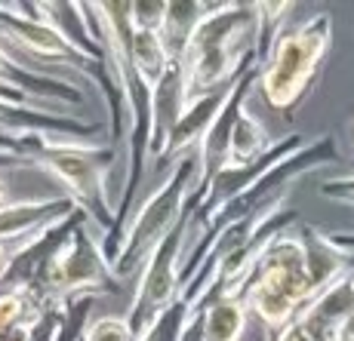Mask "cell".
I'll list each match as a JSON object with an SVG mask.
<instances>
[{"mask_svg":"<svg viewBox=\"0 0 354 341\" xmlns=\"http://www.w3.org/2000/svg\"><path fill=\"white\" fill-rule=\"evenodd\" d=\"M256 31V3H213V10L194 28L182 59L188 101L225 90L250 65H259Z\"/></svg>","mask_w":354,"mask_h":341,"instance_id":"1","label":"cell"},{"mask_svg":"<svg viewBox=\"0 0 354 341\" xmlns=\"http://www.w3.org/2000/svg\"><path fill=\"white\" fill-rule=\"evenodd\" d=\"M333 50V16L315 12L305 22L287 25L268 59L259 65V92L271 111L290 117L321 80Z\"/></svg>","mask_w":354,"mask_h":341,"instance_id":"2","label":"cell"},{"mask_svg":"<svg viewBox=\"0 0 354 341\" xmlns=\"http://www.w3.org/2000/svg\"><path fill=\"white\" fill-rule=\"evenodd\" d=\"M197 173H201L197 151L182 154L167 173V179L158 185V191H151L148 200L133 213L124 249H120V258L114 264V277L118 280H124L129 271L139 268V262H145L188 213L197 215V209L203 206V194L194 191Z\"/></svg>","mask_w":354,"mask_h":341,"instance_id":"3","label":"cell"},{"mask_svg":"<svg viewBox=\"0 0 354 341\" xmlns=\"http://www.w3.org/2000/svg\"><path fill=\"white\" fill-rule=\"evenodd\" d=\"M311 298H315V289H311V277L305 268V252L299 237H274L259 255L250 280L243 283L241 302L271 332H277L292 323Z\"/></svg>","mask_w":354,"mask_h":341,"instance_id":"4","label":"cell"},{"mask_svg":"<svg viewBox=\"0 0 354 341\" xmlns=\"http://www.w3.org/2000/svg\"><path fill=\"white\" fill-rule=\"evenodd\" d=\"M90 224L93 222H80L71 231V237L56 249V255L40 268L34 283L25 289L40 304H65L71 298H99L105 292H118L120 280L114 277L111 264L102 252V240L93 234Z\"/></svg>","mask_w":354,"mask_h":341,"instance_id":"5","label":"cell"},{"mask_svg":"<svg viewBox=\"0 0 354 341\" xmlns=\"http://www.w3.org/2000/svg\"><path fill=\"white\" fill-rule=\"evenodd\" d=\"M336 160H339L336 135L324 133V135H317V139H311L305 148H299V151H292L290 157H283L277 166H271L268 173H265L259 182H253V185L243 191L241 197H234V200L225 203L222 209L209 213L207 218H203L201 228H197L194 240L216 234V231L225 228V224H234V222H241V218H250L253 213H259V209L283 200V197H287V188L296 179H302L305 173H315V169L326 166V163H336Z\"/></svg>","mask_w":354,"mask_h":341,"instance_id":"6","label":"cell"},{"mask_svg":"<svg viewBox=\"0 0 354 341\" xmlns=\"http://www.w3.org/2000/svg\"><path fill=\"white\" fill-rule=\"evenodd\" d=\"M192 218H194V213H188L182 218L167 234V240L142 264L139 283H136L133 302H129V311H127V323L133 326L136 335H142V332L182 295V280H179L182 262L179 258H182V249H185L188 234H192Z\"/></svg>","mask_w":354,"mask_h":341,"instance_id":"7","label":"cell"},{"mask_svg":"<svg viewBox=\"0 0 354 341\" xmlns=\"http://www.w3.org/2000/svg\"><path fill=\"white\" fill-rule=\"evenodd\" d=\"M259 86V65H250L241 77L231 80V92L225 108L219 111V117L213 120V126L207 129V135L197 145V163H201V173H197V185L194 191L203 194L207 200V191L213 185V179L228 166V154H231V133H234V124L243 111H247V99Z\"/></svg>","mask_w":354,"mask_h":341,"instance_id":"8","label":"cell"},{"mask_svg":"<svg viewBox=\"0 0 354 341\" xmlns=\"http://www.w3.org/2000/svg\"><path fill=\"white\" fill-rule=\"evenodd\" d=\"M77 203L68 194L62 197H37V200H16L0 206V246L12 249L28 237L40 234L46 224L77 213Z\"/></svg>","mask_w":354,"mask_h":341,"instance_id":"9","label":"cell"},{"mask_svg":"<svg viewBox=\"0 0 354 341\" xmlns=\"http://www.w3.org/2000/svg\"><path fill=\"white\" fill-rule=\"evenodd\" d=\"M188 105V90H185V68L182 62H173L163 80L151 92V142H148V160L160 163L167 160L169 135L179 126L182 114Z\"/></svg>","mask_w":354,"mask_h":341,"instance_id":"10","label":"cell"},{"mask_svg":"<svg viewBox=\"0 0 354 341\" xmlns=\"http://www.w3.org/2000/svg\"><path fill=\"white\" fill-rule=\"evenodd\" d=\"M0 126L6 129H34L44 135H56V139H80V142H99L108 133L105 120L86 124V120H74L68 114H53L40 105H16L0 95Z\"/></svg>","mask_w":354,"mask_h":341,"instance_id":"11","label":"cell"},{"mask_svg":"<svg viewBox=\"0 0 354 341\" xmlns=\"http://www.w3.org/2000/svg\"><path fill=\"white\" fill-rule=\"evenodd\" d=\"M0 90H19L28 99H56L71 108L84 105V90L77 84L56 77V74L37 71V68H28L25 62H19L3 43H0Z\"/></svg>","mask_w":354,"mask_h":341,"instance_id":"12","label":"cell"},{"mask_svg":"<svg viewBox=\"0 0 354 341\" xmlns=\"http://www.w3.org/2000/svg\"><path fill=\"white\" fill-rule=\"evenodd\" d=\"M351 313H354V274L342 277L330 289H324L317 298H311L299 313V320L308 326V332L317 341H324V338H339V332L348 323Z\"/></svg>","mask_w":354,"mask_h":341,"instance_id":"13","label":"cell"},{"mask_svg":"<svg viewBox=\"0 0 354 341\" xmlns=\"http://www.w3.org/2000/svg\"><path fill=\"white\" fill-rule=\"evenodd\" d=\"M296 237H299L302 252H305V268H308L315 298L321 295L324 289H330L333 283H339L342 277L354 274V258L342 255L339 249H333L330 243H326L321 228H315V224H299Z\"/></svg>","mask_w":354,"mask_h":341,"instance_id":"14","label":"cell"},{"mask_svg":"<svg viewBox=\"0 0 354 341\" xmlns=\"http://www.w3.org/2000/svg\"><path fill=\"white\" fill-rule=\"evenodd\" d=\"M228 92H231V84L225 86V90L197 95V99L188 101L185 114H182V120H179V126H176L173 135H169L167 157H176V160H179L182 154L197 151V145H201V139L207 135V129L213 126V120L219 117V111L225 108Z\"/></svg>","mask_w":354,"mask_h":341,"instance_id":"15","label":"cell"},{"mask_svg":"<svg viewBox=\"0 0 354 341\" xmlns=\"http://www.w3.org/2000/svg\"><path fill=\"white\" fill-rule=\"evenodd\" d=\"M209 10H213V3H194V0H173V3H167V19H163L160 37L173 62L185 59L188 40H192L194 28L201 25V19Z\"/></svg>","mask_w":354,"mask_h":341,"instance_id":"16","label":"cell"},{"mask_svg":"<svg viewBox=\"0 0 354 341\" xmlns=\"http://www.w3.org/2000/svg\"><path fill=\"white\" fill-rule=\"evenodd\" d=\"M277 142L268 135L253 114L243 111L234 124V133H231V154H228V166H247V163L262 160L265 154L274 148Z\"/></svg>","mask_w":354,"mask_h":341,"instance_id":"17","label":"cell"},{"mask_svg":"<svg viewBox=\"0 0 354 341\" xmlns=\"http://www.w3.org/2000/svg\"><path fill=\"white\" fill-rule=\"evenodd\" d=\"M250 323V311L241 298H219L207 308V341H241Z\"/></svg>","mask_w":354,"mask_h":341,"instance_id":"18","label":"cell"},{"mask_svg":"<svg viewBox=\"0 0 354 341\" xmlns=\"http://www.w3.org/2000/svg\"><path fill=\"white\" fill-rule=\"evenodd\" d=\"M296 10V3H287V0H281V3H256V19H259V31H256V62L262 65L265 59H268L271 46L277 43V37L283 34L290 22V12Z\"/></svg>","mask_w":354,"mask_h":341,"instance_id":"19","label":"cell"},{"mask_svg":"<svg viewBox=\"0 0 354 341\" xmlns=\"http://www.w3.org/2000/svg\"><path fill=\"white\" fill-rule=\"evenodd\" d=\"M44 304L25 289H0V338L40 317Z\"/></svg>","mask_w":354,"mask_h":341,"instance_id":"20","label":"cell"},{"mask_svg":"<svg viewBox=\"0 0 354 341\" xmlns=\"http://www.w3.org/2000/svg\"><path fill=\"white\" fill-rule=\"evenodd\" d=\"M192 313H194L192 295H185V292H182V295L176 298V302L169 304V308L163 311L145 332H142L139 341H182L188 320H192Z\"/></svg>","mask_w":354,"mask_h":341,"instance_id":"21","label":"cell"},{"mask_svg":"<svg viewBox=\"0 0 354 341\" xmlns=\"http://www.w3.org/2000/svg\"><path fill=\"white\" fill-rule=\"evenodd\" d=\"M84 341H139V335L127 323V317H99L90 320Z\"/></svg>","mask_w":354,"mask_h":341,"instance_id":"22","label":"cell"},{"mask_svg":"<svg viewBox=\"0 0 354 341\" xmlns=\"http://www.w3.org/2000/svg\"><path fill=\"white\" fill-rule=\"evenodd\" d=\"M163 19H167V3H148V0H139L133 3V25L136 31H160Z\"/></svg>","mask_w":354,"mask_h":341,"instance_id":"23","label":"cell"},{"mask_svg":"<svg viewBox=\"0 0 354 341\" xmlns=\"http://www.w3.org/2000/svg\"><path fill=\"white\" fill-rule=\"evenodd\" d=\"M321 194H324V200L342 203V206L354 209V169L345 175H336V179H326L321 185Z\"/></svg>","mask_w":354,"mask_h":341,"instance_id":"24","label":"cell"},{"mask_svg":"<svg viewBox=\"0 0 354 341\" xmlns=\"http://www.w3.org/2000/svg\"><path fill=\"white\" fill-rule=\"evenodd\" d=\"M271 341H317L315 335L308 332V326L302 323V320H292V323H287L283 329H277V332H271Z\"/></svg>","mask_w":354,"mask_h":341,"instance_id":"25","label":"cell"},{"mask_svg":"<svg viewBox=\"0 0 354 341\" xmlns=\"http://www.w3.org/2000/svg\"><path fill=\"white\" fill-rule=\"evenodd\" d=\"M324 237H326V243H330L333 249H339L342 255L354 258V231H330V234L324 231Z\"/></svg>","mask_w":354,"mask_h":341,"instance_id":"26","label":"cell"},{"mask_svg":"<svg viewBox=\"0 0 354 341\" xmlns=\"http://www.w3.org/2000/svg\"><path fill=\"white\" fill-rule=\"evenodd\" d=\"M339 338H342V341H354V313L348 317V323L342 326V332H339Z\"/></svg>","mask_w":354,"mask_h":341,"instance_id":"27","label":"cell"},{"mask_svg":"<svg viewBox=\"0 0 354 341\" xmlns=\"http://www.w3.org/2000/svg\"><path fill=\"white\" fill-rule=\"evenodd\" d=\"M0 206H6V182L0 179Z\"/></svg>","mask_w":354,"mask_h":341,"instance_id":"28","label":"cell"},{"mask_svg":"<svg viewBox=\"0 0 354 341\" xmlns=\"http://www.w3.org/2000/svg\"><path fill=\"white\" fill-rule=\"evenodd\" d=\"M0 163H19L16 157H10V154H0Z\"/></svg>","mask_w":354,"mask_h":341,"instance_id":"29","label":"cell"},{"mask_svg":"<svg viewBox=\"0 0 354 341\" xmlns=\"http://www.w3.org/2000/svg\"><path fill=\"white\" fill-rule=\"evenodd\" d=\"M324 341H342V338H324Z\"/></svg>","mask_w":354,"mask_h":341,"instance_id":"30","label":"cell"}]
</instances>
